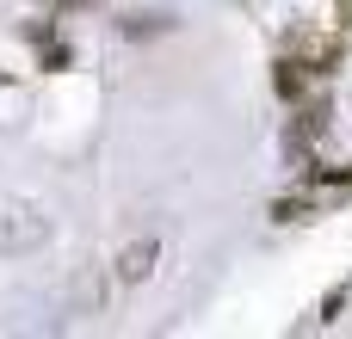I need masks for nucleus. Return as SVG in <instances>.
Masks as SVG:
<instances>
[{"mask_svg":"<svg viewBox=\"0 0 352 339\" xmlns=\"http://www.w3.org/2000/svg\"><path fill=\"white\" fill-rule=\"evenodd\" d=\"M148 259H155V247H148V241H142V247H136V253H130V266H118V272H124V278H142V272H148Z\"/></svg>","mask_w":352,"mask_h":339,"instance_id":"nucleus-1","label":"nucleus"}]
</instances>
